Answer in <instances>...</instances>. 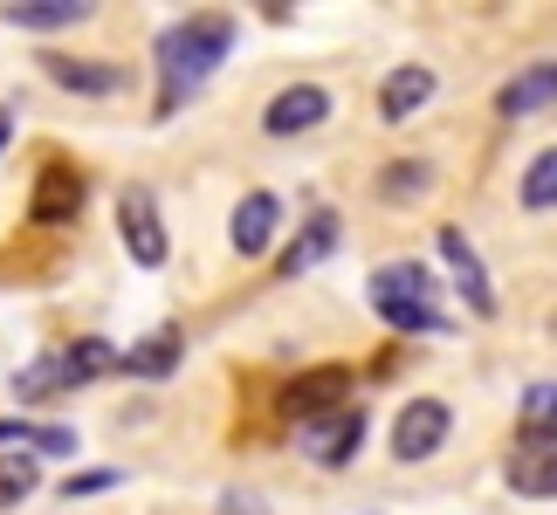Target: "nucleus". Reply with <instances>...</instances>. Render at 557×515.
Masks as SVG:
<instances>
[{
  "label": "nucleus",
  "instance_id": "obj_1",
  "mask_svg": "<svg viewBox=\"0 0 557 515\" xmlns=\"http://www.w3.org/2000/svg\"><path fill=\"white\" fill-rule=\"evenodd\" d=\"M234 49V21L227 14H186L180 28L159 35V76H165V111L180 97H193L200 83L221 70V55Z\"/></svg>",
  "mask_w": 557,
  "mask_h": 515
},
{
  "label": "nucleus",
  "instance_id": "obj_2",
  "mask_svg": "<svg viewBox=\"0 0 557 515\" xmlns=\"http://www.w3.org/2000/svg\"><path fill=\"white\" fill-rule=\"evenodd\" d=\"M117 364V351L111 343H76V351H62V357H41V364H28V372L14 378V392L21 399H49V392H62V385H83V378H103Z\"/></svg>",
  "mask_w": 557,
  "mask_h": 515
},
{
  "label": "nucleus",
  "instance_id": "obj_3",
  "mask_svg": "<svg viewBox=\"0 0 557 515\" xmlns=\"http://www.w3.org/2000/svg\"><path fill=\"white\" fill-rule=\"evenodd\" d=\"M117 234H124V254L138 268H165V227H159V206L145 186H124L117 192Z\"/></svg>",
  "mask_w": 557,
  "mask_h": 515
},
{
  "label": "nucleus",
  "instance_id": "obj_4",
  "mask_svg": "<svg viewBox=\"0 0 557 515\" xmlns=\"http://www.w3.org/2000/svg\"><path fill=\"white\" fill-rule=\"evenodd\" d=\"M455 413H447V399H406V413L393 419V454L399 461H434Z\"/></svg>",
  "mask_w": 557,
  "mask_h": 515
},
{
  "label": "nucleus",
  "instance_id": "obj_5",
  "mask_svg": "<svg viewBox=\"0 0 557 515\" xmlns=\"http://www.w3.org/2000/svg\"><path fill=\"white\" fill-rule=\"evenodd\" d=\"M358 440H366V413L358 405H331L324 419H304V454L317 467H345L358 454Z\"/></svg>",
  "mask_w": 557,
  "mask_h": 515
},
{
  "label": "nucleus",
  "instance_id": "obj_6",
  "mask_svg": "<svg viewBox=\"0 0 557 515\" xmlns=\"http://www.w3.org/2000/svg\"><path fill=\"white\" fill-rule=\"evenodd\" d=\"M324 117H331V97L317 90V83H289V90H275V103L262 111V131L269 138H304Z\"/></svg>",
  "mask_w": 557,
  "mask_h": 515
},
{
  "label": "nucleus",
  "instance_id": "obj_7",
  "mask_svg": "<svg viewBox=\"0 0 557 515\" xmlns=\"http://www.w3.org/2000/svg\"><path fill=\"white\" fill-rule=\"evenodd\" d=\"M275 227H283V200L275 192H248L242 206H234V221H227V241H234V254H269L275 248Z\"/></svg>",
  "mask_w": 557,
  "mask_h": 515
},
{
  "label": "nucleus",
  "instance_id": "obj_8",
  "mask_svg": "<svg viewBox=\"0 0 557 515\" xmlns=\"http://www.w3.org/2000/svg\"><path fill=\"white\" fill-rule=\"evenodd\" d=\"M434 241H441V262L455 268V282H461V296H468V310H482V316H488V310H496V289H488V275H482L475 241H468L461 227H441Z\"/></svg>",
  "mask_w": 557,
  "mask_h": 515
},
{
  "label": "nucleus",
  "instance_id": "obj_9",
  "mask_svg": "<svg viewBox=\"0 0 557 515\" xmlns=\"http://www.w3.org/2000/svg\"><path fill=\"white\" fill-rule=\"evenodd\" d=\"M55 90H76V97H117L124 90V70L117 62H70V55H49L41 62Z\"/></svg>",
  "mask_w": 557,
  "mask_h": 515
},
{
  "label": "nucleus",
  "instance_id": "obj_10",
  "mask_svg": "<svg viewBox=\"0 0 557 515\" xmlns=\"http://www.w3.org/2000/svg\"><path fill=\"white\" fill-rule=\"evenodd\" d=\"M544 103H557V62H537V70L509 76L503 90H496V111L503 117H530V111H544Z\"/></svg>",
  "mask_w": 557,
  "mask_h": 515
},
{
  "label": "nucleus",
  "instance_id": "obj_11",
  "mask_svg": "<svg viewBox=\"0 0 557 515\" xmlns=\"http://www.w3.org/2000/svg\"><path fill=\"white\" fill-rule=\"evenodd\" d=\"M426 97H434V70L406 62V70L385 76V90H379V117H385V124H406V117H413Z\"/></svg>",
  "mask_w": 557,
  "mask_h": 515
},
{
  "label": "nucleus",
  "instance_id": "obj_12",
  "mask_svg": "<svg viewBox=\"0 0 557 515\" xmlns=\"http://www.w3.org/2000/svg\"><path fill=\"white\" fill-rule=\"evenodd\" d=\"M76 213H83V179L49 165L41 186H35V227H62V221H76Z\"/></svg>",
  "mask_w": 557,
  "mask_h": 515
},
{
  "label": "nucleus",
  "instance_id": "obj_13",
  "mask_svg": "<svg viewBox=\"0 0 557 515\" xmlns=\"http://www.w3.org/2000/svg\"><path fill=\"white\" fill-rule=\"evenodd\" d=\"M8 28H28V35H49V28H76V21H90L83 0H14V8H0Z\"/></svg>",
  "mask_w": 557,
  "mask_h": 515
},
{
  "label": "nucleus",
  "instance_id": "obj_14",
  "mask_svg": "<svg viewBox=\"0 0 557 515\" xmlns=\"http://www.w3.org/2000/svg\"><path fill=\"white\" fill-rule=\"evenodd\" d=\"M337 392H351L345 372H310V378H296L289 392H283V413H289V419H324Z\"/></svg>",
  "mask_w": 557,
  "mask_h": 515
},
{
  "label": "nucleus",
  "instance_id": "obj_15",
  "mask_svg": "<svg viewBox=\"0 0 557 515\" xmlns=\"http://www.w3.org/2000/svg\"><path fill=\"white\" fill-rule=\"evenodd\" d=\"M509 488L530 502H550L557 495V447H523L517 461H509Z\"/></svg>",
  "mask_w": 557,
  "mask_h": 515
},
{
  "label": "nucleus",
  "instance_id": "obj_16",
  "mask_svg": "<svg viewBox=\"0 0 557 515\" xmlns=\"http://www.w3.org/2000/svg\"><path fill=\"white\" fill-rule=\"evenodd\" d=\"M426 186H434V165H426V159H393V165H385L379 172V200H426Z\"/></svg>",
  "mask_w": 557,
  "mask_h": 515
},
{
  "label": "nucleus",
  "instance_id": "obj_17",
  "mask_svg": "<svg viewBox=\"0 0 557 515\" xmlns=\"http://www.w3.org/2000/svg\"><path fill=\"white\" fill-rule=\"evenodd\" d=\"M117 364H124V372H138V378H165V372L180 364V330H173V324L152 330V337H145L132 357H117Z\"/></svg>",
  "mask_w": 557,
  "mask_h": 515
},
{
  "label": "nucleus",
  "instance_id": "obj_18",
  "mask_svg": "<svg viewBox=\"0 0 557 515\" xmlns=\"http://www.w3.org/2000/svg\"><path fill=\"white\" fill-rule=\"evenodd\" d=\"M517 200H523L530 213H550V206H557V145L523 165V186H517Z\"/></svg>",
  "mask_w": 557,
  "mask_h": 515
},
{
  "label": "nucleus",
  "instance_id": "obj_19",
  "mask_svg": "<svg viewBox=\"0 0 557 515\" xmlns=\"http://www.w3.org/2000/svg\"><path fill=\"white\" fill-rule=\"evenodd\" d=\"M331 248H337V221H331V213H317V221L304 227V241H296V248L283 254V275H304L310 262H324Z\"/></svg>",
  "mask_w": 557,
  "mask_h": 515
},
{
  "label": "nucleus",
  "instance_id": "obj_20",
  "mask_svg": "<svg viewBox=\"0 0 557 515\" xmlns=\"http://www.w3.org/2000/svg\"><path fill=\"white\" fill-rule=\"evenodd\" d=\"M21 440V447H41V454H76V434L70 426H28V419H0V447Z\"/></svg>",
  "mask_w": 557,
  "mask_h": 515
},
{
  "label": "nucleus",
  "instance_id": "obj_21",
  "mask_svg": "<svg viewBox=\"0 0 557 515\" xmlns=\"http://www.w3.org/2000/svg\"><path fill=\"white\" fill-rule=\"evenodd\" d=\"M372 303H379V316H385L393 330H441V310L413 303V296H379V289H372Z\"/></svg>",
  "mask_w": 557,
  "mask_h": 515
},
{
  "label": "nucleus",
  "instance_id": "obj_22",
  "mask_svg": "<svg viewBox=\"0 0 557 515\" xmlns=\"http://www.w3.org/2000/svg\"><path fill=\"white\" fill-rule=\"evenodd\" d=\"M523 434L530 440L557 434V385H530V392H523Z\"/></svg>",
  "mask_w": 557,
  "mask_h": 515
},
{
  "label": "nucleus",
  "instance_id": "obj_23",
  "mask_svg": "<svg viewBox=\"0 0 557 515\" xmlns=\"http://www.w3.org/2000/svg\"><path fill=\"white\" fill-rule=\"evenodd\" d=\"M35 481H41L35 461L28 454H8V467H0V508H14L21 495H35Z\"/></svg>",
  "mask_w": 557,
  "mask_h": 515
},
{
  "label": "nucleus",
  "instance_id": "obj_24",
  "mask_svg": "<svg viewBox=\"0 0 557 515\" xmlns=\"http://www.w3.org/2000/svg\"><path fill=\"white\" fill-rule=\"evenodd\" d=\"M103 488H117V475H70V481H62V495H103Z\"/></svg>",
  "mask_w": 557,
  "mask_h": 515
},
{
  "label": "nucleus",
  "instance_id": "obj_25",
  "mask_svg": "<svg viewBox=\"0 0 557 515\" xmlns=\"http://www.w3.org/2000/svg\"><path fill=\"white\" fill-rule=\"evenodd\" d=\"M221 515H262V502H255V495H227Z\"/></svg>",
  "mask_w": 557,
  "mask_h": 515
},
{
  "label": "nucleus",
  "instance_id": "obj_26",
  "mask_svg": "<svg viewBox=\"0 0 557 515\" xmlns=\"http://www.w3.org/2000/svg\"><path fill=\"white\" fill-rule=\"evenodd\" d=\"M8 131H14V111H8V103H0V145H8Z\"/></svg>",
  "mask_w": 557,
  "mask_h": 515
}]
</instances>
